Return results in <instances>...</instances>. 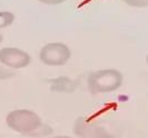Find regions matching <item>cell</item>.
<instances>
[{"instance_id": "obj_1", "label": "cell", "mask_w": 148, "mask_h": 138, "mask_svg": "<svg viewBox=\"0 0 148 138\" xmlns=\"http://www.w3.org/2000/svg\"><path fill=\"white\" fill-rule=\"evenodd\" d=\"M8 127L12 130L29 137H41L52 133V129L46 126L36 113L28 109H16L6 117Z\"/></svg>"}, {"instance_id": "obj_2", "label": "cell", "mask_w": 148, "mask_h": 138, "mask_svg": "<svg viewBox=\"0 0 148 138\" xmlns=\"http://www.w3.org/2000/svg\"><path fill=\"white\" fill-rule=\"evenodd\" d=\"M123 80L121 73L116 69H100L89 75L87 85L92 94H104L117 90Z\"/></svg>"}, {"instance_id": "obj_3", "label": "cell", "mask_w": 148, "mask_h": 138, "mask_svg": "<svg viewBox=\"0 0 148 138\" xmlns=\"http://www.w3.org/2000/svg\"><path fill=\"white\" fill-rule=\"evenodd\" d=\"M71 57V51L67 45L62 43H49L40 49L39 58L47 66L65 65Z\"/></svg>"}, {"instance_id": "obj_4", "label": "cell", "mask_w": 148, "mask_h": 138, "mask_svg": "<svg viewBox=\"0 0 148 138\" xmlns=\"http://www.w3.org/2000/svg\"><path fill=\"white\" fill-rule=\"evenodd\" d=\"M74 133L77 138H114L105 127L85 117L77 118L74 125Z\"/></svg>"}, {"instance_id": "obj_5", "label": "cell", "mask_w": 148, "mask_h": 138, "mask_svg": "<svg viewBox=\"0 0 148 138\" xmlns=\"http://www.w3.org/2000/svg\"><path fill=\"white\" fill-rule=\"evenodd\" d=\"M0 62L10 69H20L30 64V56L19 48L5 47L0 49Z\"/></svg>"}, {"instance_id": "obj_6", "label": "cell", "mask_w": 148, "mask_h": 138, "mask_svg": "<svg viewBox=\"0 0 148 138\" xmlns=\"http://www.w3.org/2000/svg\"><path fill=\"white\" fill-rule=\"evenodd\" d=\"M15 15L10 11H0V29L9 27L15 21Z\"/></svg>"}, {"instance_id": "obj_7", "label": "cell", "mask_w": 148, "mask_h": 138, "mask_svg": "<svg viewBox=\"0 0 148 138\" xmlns=\"http://www.w3.org/2000/svg\"><path fill=\"white\" fill-rule=\"evenodd\" d=\"M124 1L132 7H148V0H124Z\"/></svg>"}, {"instance_id": "obj_8", "label": "cell", "mask_w": 148, "mask_h": 138, "mask_svg": "<svg viewBox=\"0 0 148 138\" xmlns=\"http://www.w3.org/2000/svg\"><path fill=\"white\" fill-rule=\"evenodd\" d=\"M14 75L12 70L8 67H0V79H7V78H10L11 76Z\"/></svg>"}, {"instance_id": "obj_9", "label": "cell", "mask_w": 148, "mask_h": 138, "mask_svg": "<svg viewBox=\"0 0 148 138\" xmlns=\"http://www.w3.org/2000/svg\"><path fill=\"white\" fill-rule=\"evenodd\" d=\"M38 1L46 3V5H59V3H62L66 0H38Z\"/></svg>"}, {"instance_id": "obj_10", "label": "cell", "mask_w": 148, "mask_h": 138, "mask_svg": "<svg viewBox=\"0 0 148 138\" xmlns=\"http://www.w3.org/2000/svg\"><path fill=\"white\" fill-rule=\"evenodd\" d=\"M50 138H76V137H70V136H65V135H62V136H52Z\"/></svg>"}, {"instance_id": "obj_11", "label": "cell", "mask_w": 148, "mask_h": 138, "mask_svg": "<svg viewBox=\"0 0 148 138\" xmlns=\"http://www.w3.org/2000/svg\"><path fill=\"white\" fill-rule=\"evenodd\" d=\"M2 39H3V38H2V35H1V34H0V44H1V43H2Z\"/></svg>"}, {"instance_id": "obj_12", "label": "cell", "mask_w": 148, "mask_h": 138, "mask_svg": "<svg viewBox=\"0 0 148 138\" xmlns=\"http://www.w3.org/2000/svg\"><path fill=\"white\" fill-rule=\"evenodd\" d=\"M146 61H147V65H148V55H147V57H146Z\"/></svg>"}]
</instances>
